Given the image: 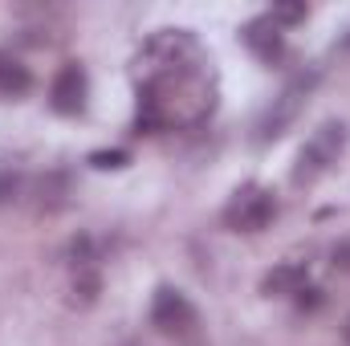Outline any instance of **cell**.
I'll list each match as a JSON object with an SVG mask.
<instances>
[{"mask_svg":"<svg viewBox=\"0 0 350 346\" xmlns=\"http://www.w3.org/2000/svg\"><path fill=\"white\" fill-rule=\"evenodd\" d=\"M220 220H224V228L228 232H265L273 220H277V196L261 187V183H241L232 196H228V204H224V212H220Z\"/></svg>","mask_w":350,"mask_h":346,"instance_id":"1","label":"cell"},{"mask_svg":"<svg viewBox=\"0 0 350 346\" xmlns=\"http://www.w3.org/2000/svg\"><path fill=\"white\" fill-rule=\"evenodd\" d=\"M342 151H347V127H342V122H322V127L310 135V143L301 147V155H297L293 183H314V179H322V175L342 159Z\"/></svg>","mask_w":350,"mask_h":346,"instance_id":"2","label":"cell"},{"mask_svg":"<svg viewBox=\"0 0 350 346\" xmlns=\"http://www.w3.org/2000/svg\"><path fill=\"white\" fill-rule=\"evenodd\" d=\"M314 82H318V74H297L289 86H285L277 98H273V102H269V110H265L261 122H257V139H261V143L281 139V135L297 122V114H301V106H306V98H310Z\"/></svg>","mask_w":350,"mask_h":346,"instance_id":"3","label":"cell"},{"mask_svg":"<svg viewBox=\"0 0 350 346\" xmlns=\"http://www.w3.org/2000/svg\"><path fill=\"white\" fill-rule=\"evenodd\" d=\"M191 57H196V41L187 29H159L155 37H147L143 53H139V62H147V74L191 66Z\"/></svg>","mask_w":350,"mask_h":346,"instance_id":"4","label":"cell"},{"mask_svg":"<svg viewBox=\"0 0 350 346\" xmlns=\"http://www.w3.org/2000/svg\"><path fill=\"white\" fill-rule=\"evenodd\" d=\"M151 326L163 330V334H183L196 326V306L187 302L183 289L175 285H159L155 297H151Z\"/></svg>","mask_w":350,"mask_h":346,"instance_id":"5","label":"cell"},{"mask_svg":"<svg viewBox=\"0 0 350 346\" xmlns=\"http://www.w3.org/2000/svg\"><path fill=\"white\" fill-rule=\"evenodd\" d=\"M86 94H90V78L82 62H66L57 74H53V86H49V102L57 114H82L86 110Z\"/></svg>","mask_w":350,"mask_h":346,"instance_id":"6","label":"cell"},{"mask_svg":"<svg viewBox=\"0 0 350 346\" xmlns=\"http://www.w3.org/2000/svg\"><path fill=\"white\" fill-rule=\"evenodd\" d=\"M241 41L249 45V53L265 62V66H277L285 57V29H277L269 16H253L241 25Z\"/></svg>","mask_w":350,"mask_h":346,"instance_id":"7","label":"cell"},{"mask_svg":"<svg viewBox=\"0 0 350 346\" xmlns=\"http://www.w3.org/2000/svg\"><path fill=\"white\" fill-rule=\"evenodd\" d=\"M306 285H310V265L306 261H281V265H273L265 273L261 293H269V297H297Z\"/></svg>","mask_w":350,"mask_h":346,"instance_id":"8","label":"cell"},{"mask_svg":"<svg viewBox=\"0 0 350 346\" xmlns=\"http://www.w3.org/2000/svg\"><path fill=\"white\" fill-rule=\"evenodd\" d=\"M29 86H33V74L21 62L0 57V98H21V94H29Z\"/></svg>","mask_w":350,"mask_h":346,"instance_id":"9","label":"cell"},{"mask_svg":"<svg viewBox=\"0 0 350 346\" xmlns=\"http://www.w3.org/2000/svg\"><path fill=\"white\" fill-rule=\"evenodd\" d=\"M90 168H94V172H122V168H131V151H122V147L94 151V155H90Z\"/></svg>","mask_w":350,"mask_h":346,"instance_id":"10","label":"cell"},{"mask_svg":"<svg viewBox=\"0 0 350 346\" xmlns=\"http://www.w3.org/2000/svg\"><path fill=\"white\" fill-rule=\"evenodd\" d=\"M265 16H269L277 29H285V25H297V21H306V16H310V8H306V4H273Z\"/></svg>","mask_w":350,"mask_h":346,"instance_id":"11","label":"cell"},{"mask_svg":"<svg viewBox=\"0 0 350 346\" xmlns=\"http://www.w3.org/2000/svg\"><path fill=\"white\" fill-rule=\"evenodd\" d=\"M16 196H21V175L12 172V168H0V204H8Z\"/></svg>","mask_w":350,"mask_h":346,"instance_id":"12","label":"cell"},{"mask_svg":"<svg viewBox=\"0 0 350 346\" xmlns=\"http://www.w3.org/2000/svg\"><path fill=\"white\" fill-rule=\"evenodd\" d=\"M334 269H342V273H350V241H347V245H338V249H334Z\"/></svg>","mask_w":350,"mask_h":346,"instance_id":"13","label":"cell"}]
</instances>
